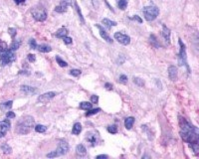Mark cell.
Segmentation results:
<instances>
[{"label": "cell", "mask_w": 199, "mask_h": 159, "mask_svg": "<svg viewBox=\"0 0 199 159\" xmlns=\"http://www.w3.org/2000/svg\"><path fill=\"white\" fill-rule=\"evenodd\" d=\"M25 1L26 0H14V2L17 4V5H19V4H21V3H24Z\"/></svg>", "instance_id": "681fc988"}, {"label": "cell", "mask_w": 199, "mask_h": 159, "mask_svg": "<svg viewBox=\"0 0 199 159\" xmlns=\"http://www.w3.org/2000/svg\"><path fill=\"white\" fill-rule=\"evenodd\" d=\"M31 14H32L33 18H34L36 21H39V22L45 21L47 18V12H46L45 8L39 7V6H36V7L32 8Z\"/></svg>", "instance_id": "52a82bcc"}, {"label": "cell", "mask_w": 199, "mask_h": 159, "mask_svg": "<svg viewBox=\"0 0 199 159\" xmlns=\"http://www.w3.org/2000/svg\"><path fill=\"white\" fill-rule=\"evenodd\" d=\"M168 78H169V80L172 81V82L177 80V68H176L175 66H169Z\"/></svg>", "instance_id": "5bb4252c"}, {"label": "cell", "mask_w": 199, "mask_h": 159, "mask_svg": "<svg viewBox=\"0 0 199 159\" xmlns=\"http://www.w3.org/2000/svg\"><path fill=\"white\" fill-rule=\"evenodd\" d=\"M102 23L104 24V25L106 26L108 29H111V27L117 26V25H118L117 22H115V21H111V20H109V19H107V18H104V19L102 20Z\"/></svg>", "instance_id": "44dd1931"}, {"label": "cell", "mask_w": 199, "mask_h": 159, "mask_svg": "<svg viewBox=\"0 0 199 159\" xmlns=\"http://www.w3.org/2000/svg\"><path fill=\"white\" fill-rule=\"evenodd\" d=\"M115 39L117 40L118 43L124 45V46H127V45H129V43H131V37L126 34H122L120 32L115 33Z\"/></svg>", "instance_id": "ba28073f"}, {"label": "cell", "mask_w": 199, "mask_h": 159, "mask_svg": "<svg viewBox=\"0 0 199 159\" xmlns=\"http://www.w3.org/2000/svg\"><path fill=\"white\" fill-rule=\"evenodd\" d=\"M170 34H171L170 29L167 28V27L165 26L164 24H163V25H162V32H161V35H162V37L164 38L165 41H166L167 43H169V40H170Z\"/></svg>", "instance_id": "9a60e30c"}, {"label": "cell", "mask_w": 199, "mask_h": 159, "mask_svg": "<svg viewBox=\"0 0 199 159\" xmlns=\"http://www.w3.org/2000/svg\"><path fill=\"white\" fill-rule=\"evenodd\" d=\"M12 104H13L12 100H8V102H2V104H0V111H9L11 107H12Z\"/></svg>", "instance_id": "ac0fdd59"}, {"label": "cell", "mask_w": 199, "mask_h": 159, "mask_svg": "<svg viewBox=\"0 0 199 159\" xmlns=\"http://www.w3.org/2000/svg\"><path fill=\"white\" fill-rule=\"evenodd\" d=\"M81 74H82V72L80 70H78V69H73V70L70 71V75L73 76V77H79Z\"/></svg>", "instance_id": "e575fe53"}, {"label": "cell", "mask_w": 199, "mask_h": 159, "mask_svg": "<svg viewBox=\"0 0 199 159\" xmlns=\"http://www.w3.org/2000/svg\"><path fill=\"white\" fill-rule=\"evenodd\" d=\"M105 88L107 89H109V91H111V89H113V85L109 84V83H106V84H105Z\"/></svg>", "instance_id": "bcb514c9"}, {"label": "cell", "mask_w": 199, "mask_h": 159, "mask_svg": "<svg viewBox=\"0 0 199 159\" xmlns=\"http://www.w3.org/2000/svg\"><path fill=\"white\" fill-rule=\"evenodd\" d=\"M108 157H109V156L106 155V154H102V155H98L96 158H97V159H101V158H108Z\"/></svg>", "instance_id": "7dc6e473"}, {"label": "cell", "mask_w": 199, "mask_h": 159, "mask_svg": "<svg viewBox=\"0 0 199 159\" xmlns=\"http://www.w3.org/2000/svg\"><path fill=\"white\" fill-rule=\"evenodd\" d=\"M189 146L191 147L192 149H193L194 153L197 154L198 151H199V145H198V142H194V143H190Z\"/></svg>", "instance_id": "d6a6232c"}, {"label": "cell", "mask_w": 199, "mask_h": 159, "mask_svg": "<svg viewBox=\"0 0 199 159\" xmlns=\"http://www.w3.org/2000/svg\"><path fill=\"white\" fill-rule=\"evenodd\" d=\"M118 82L122 83V84H124V85H126L127 83V77L126 75H120V78H118Z\"/></svg>", "instance_id": "74e56055"}, {"label": "cell", "mask_w": 199, "mask_h": 159, "mask_svg": "<svg viewBox=\"0 0 199 159\" xmlns=\"http://www.w3.org/2000/svg\"><path fill=\"white\" fill-rule=\"evenodd\" d=\"M96 27H97V28L99 29L100 35H101V37H102L103 39L106 40V41L108 42V43H113V40H111V38L109 37V35L106 32V31L104 30V28H103L102 26L99 25V24H97V25H96Z\"/></svg>", "instance_id": "4fadbf2b"}, {"label": "cell", "mask_w": 199, "mask_h": 159, "mask_svg": "<svg viewBox=\"0 0 199 159\" xmlns=\"http://www.w3.org/2000/svg\"><path fill=\"white\" fill-rule=\"evenodd\" d=\"M10 126L11 124L8 119H4L2 121H0V138L6 135L7 131L10 129Z\"/></svg>", "instance_id": "30bf717a"}, {"label": "cell", "mask_w": 199, "mask_h": 159, "mask_svg": "<svg viewBox=\"0 0 199 159\" xmlns=\"http://www.w3.org/2000/svg\"><path fill=\"white\" fill-rule=\"evenodd\" d=\"M118 6L120 10H124L127 6V0H118Z\"/></svg>", "instance_id": "83f0119b"}, {"label": "cell", "mask_w": 199, "mask_h": 159, "mask_svg": "<svg viewBox=\"0 0 199 159\" xmlns=\"http://www.w3.org/2000/svg\"><path fill=\"white\" fill-rule=\"evenodd\" d=\"M92 102H80V109H85V111H89V109H92Z\"/></svg>", "instance_id": "d4e9b609"}, {"label": "cell", "mask_w": 199, "mask_h": 159, "mask_svg": "<svg viewBox=\"0 0 199 159\" xmlns=\"http://www.w3.org/2000/svg\"><path fill=\"white\" fill-rule=\"evenodd\" d=\"M68 33H69V31L66 27H61V28L55 33V36L57 38H64L65 36L68 35Z\"/></svg>", "instance_id": "e0dca14e"}, {"label": "cell", "mask_w": 199, "mask_h": 159, "mask_svg": "<svg viewBox=\"0 0 199 159\" xmlns=\"http://www.w3.org/2000/svg\"><path fill=\"white\" fill-rule=\"evenodd\" d=\"M82 131V125L80 122H76L75 124H74L73 126V129H72V133L75 134V135H78V134H80Z\"/></svg>", "instance_id": "603a6c76"}, {"label": "cell", "mask_w": 199, "mask_h": 159, "mask_svg": "<svg viewBox=\"0 0 199 159\" xmlns=\"http://www.w3.org/2000/svg\"><path fill=\"white\" fill-rule=\"evenodd\" d=\"M57 93L55 91H48V93H45L43 95L39 96L37 98V102H42V104H46V102H50L52 98H54L56 97Z\"/></svg>", "instance_id": "9c48e42d"}, {"label": "cell", "mask_w": 199, "mask_h": 159, "mask_svg": "<svg viewBox=\"0 0 199 159\" xmlns=\"http://www.w3.org/2000/svg\"><path fill=\"white\" fill-rule=\"evenodd\" d=\"M62 39H63L64 43L67 44V45L72 44V42H73V39H72V38H71V37H68V36H65V37L62 38Z\"/></svg>", "instance_id": "ab89813d"}, {"label": "cell", "mask_w": 199, "mask_h": 159, "mask_svg": "<svg viewBox=\"0 0 199 159\" xmlns=\"http://www.w3.org/2000/svg\"><path fill=\"white\" fill-rule=\"evenodd\" d=\"M16 115H15L13 111H8V113H6V117L7 118H14Z\"/></svg>", "instance_id": "ee69618b"}, {"label": "cell", "mask_w": 199, "mask_h": 159, "mask_svg": "<svg viewBox=\"0 0 199 159\" xmlns=\"http://www.w3.org/2000/svg\"><path fill=\"white\" fill-rule=\"evenodd\" d=\"M8 49V45L7 43H5L4 41L0 40V52H3V51H6Z\"/></svg>", "instance_id": "d590c367"}, {"label": "cell", "mask_w": 199, "mask_h": 159, "mask_svg": "<svg viewBox=\"0 0 199 159\" xmlns=\"http://www.w3.org/2000/svg\"><path fill=\"white\" fill-rule=\"evenodd\" d=\"M86 139L88 140L89 143H91V146H95L98 142V138H99V135L96 131H90L86 134Z\"/></svg>", "instance_id": "8fae6325"}, {"label": "cell", "mask_w": 199, "mask_h": 159, "mask_svg": "<svg viewBox=\"0 0 199 159\" xmlns=\"http://www.w3.org/2000/svg\"><path fill=\"white\" fill-rule=\"evenodd\" d=\"M180 136L185 142L194 143L199 140V130L196 126L192 125L184 117H179Z\"/></svg>", "instance_id": "6da1fadb"}, {"label": "cell", "mask_w": 199, "mask_h": 159, "mask_svg": "<svg viewBox=\"0 0 199 159\" xmlns=\"http://www.w3.org/2000/svg\"><path fill=\"white\" fill-rule=\"evenodd\" d=\"M16 60V56L13 51L7 49L6 51L0 52V66L4 67L6 65H9L10 63L14 62Z\"/></svg>", "instance_id": "277c9868"}, {"label": "cell", "mask_w": 199, "mask_h": 159, "mask_svg": "<svg viewBox=\"0 0 199 159\" xmlns=\"http://www.w3.org/2000/svg\"><path fill=\"white\" fill-rule=\"evenodd\" d=\"M108 131H109V133H113V134L117 133V132H118V127H117V125H116V124L109 125V126L108 127Z\"/></svg>", "instance_id": "836d02e7"}, {"label": "cell", "mask_w": 199, "mask_h": 159, "mask_svg": "<svg viewBox=\"0 0 199 159\" xmlns=\"http://www.w3.org/2000/svg\"><path fill=\"white\" fill-rule=\"evenodd\" d=\"M56 61H57L58 65H59L60 67H62V68H65V67L68 66V64H67V62H65L64 60H62L61 58L59 57V56H56Z\"/></svg>", "instance_id": "f546056e"}, {"label": "cell", "mask_w": 199, "mask_h": 159, "mask_svg": "<svg viewBox=\"0 0 199 159\" xmlns=\"http://www.w3.org/2000/svg\"><path fill=\"white\" fill-rule=\"evenodd\" d=\"M34 128H35V131H36V132H39V133H43L47 130V127L43 124H38L34 127Z\"/></svg>", "instance_id": "4316f807"}, {"label": "cell", "mask_w": 199, "mask_h": 159, "mask_svg": "<svg viewBox=\"0 0 199 159\" xmlns=\"http://www.w3.org/2000/svg\"><path fill=\"white\" fill-rule=\"evenodd\" d=\"M76 152H77L78 155L85 156L87 154V149L83 144H79V145H77V147H76Z\"/></svg>", "instance_id": "ffe728a7"}, {"label": "cell", "mask_w": 199, "mask_h": 159, "mask_svg": "<svg viewBox=\"0 0 199 159\" xmlns=\"http://www.w3.org/2000/svg\"><path fill=\"white\" fill-rule=\"evenodd\" d=\"M66 1H71V0H66Z\"/></svg>", "instance_id": "f907efd6"}, {"label": "cell", "mask_w": 199, "mask_h": 159, "mask_svg": "<svg viewBox=\"0 0 199 159\" xmlns=\"http://www.w3.org/2000/svg\"><path fill=\"white\" fill-rule=\"evenodd\" d=\"M69 151V144L67 141L65 140H60L59 144H58V148L56 150L50 152V153L47 154V157L49 158H53V157H59V156H62L64 154H66L67 152Z\"/></svg>", "instance_id": "3957f363"}, {"label": "cell", "mask_w": 199, "mask_h": 159, "mask_svg": "<svg viewBox=\"0 0 199 159\" xmlns=\"http://www.w3.org/2000/svg\"><path fill=\"white\" fill-rule=\"evenodd\" d=\"M131 20H135V21H137L138 23H142V19L140 18V16H137V15H135L133 17H131Z\"/></svg>", "instance_id": "f6af8a7d"}, {"label": "cell", "mask_w": 199, "mask_h": 159, "mask_svg": "<svg viewBox=\"0 0 199 159\" xmlns=\"http://www.w3.org/2000/svg\"><path fill=\"white\" fill-rule=\"evenodd\" d=\"M150 42H151V44L153 45L154 47H156V48H158V47H159V45L158 44H156V38H155V36L154 35H150Z\"/></svg>", "instance_id": "60d3db41"}, {"label": "cell", "mask_w": 199, "mask_h": 159, "mask_svg": "<svg viewBox=\"0 0 199 159\" xmlns=\"http://www.w3.org/2000/svg\"><path fill=\"white\" fill-rule=\"evenodd\" d=\"M21 91H23L24 93H26V95H33V93H36L37 89L35 88H33V87H30V86H22Z\"/></svg>", "instance_id": "2e32d148"}, {"label": "cell", "mask_w": 199, "mask_h": 159, "mask_svg": "<svg viewBox=\"0 0 199 159\" xmlns=\"http://www.w3.org/2000/svg\"><path fill=\"white\" fill-rule=\"evenodd\" d=\"M71 1H66V0H62L61 3H60V5L56 6L55 7V11L58 13H64L67 11V7H68L69 5H71Z\"/></svg>", "instance_id": "7c38bea8"}, {"label": "cell", "mask_w": 199, "mask_h": 159, "mask_svg": "<svg viewBox=\"0 0 199 159\" xmlns=\"http://www.w3.org/2000/svg\"><path fill=\"white\" fill-rule=\"evenodd\" d=\"M133 124H135V117L133 116H129V117H127L126 120H124V126H126L127 129H131Z\"/></svg>", "instance_id": "d6986e66"}, {"label": "cell", "mask_w": 199, "mask_h": 159, "mask_svg": "<svg viewBox=\"0 0 199 159\" xmlns=\"http://www.w3.org/2000/svg\"><path fill=\"white\" fill-rule=\"evenodd\" d=\"M34 117L31 115H25L21 117L16 124L15 131L18 134H28L31 131L32 127H34Z\"/></svg>", "instance_id": "7a4b0ae2"}, {"label": "cell", "mask_w": 199, "mask_h": 159, "mask_svg": "<svg viewBox=\"0 0 199 159\" xmlns=\"http://www.w3.org/2000/svg\"><path fill=\"white\" fill-rule=\"evenodd\" d=\"M29 46L31 49H37V43L35 39H30L29 40Z\"/></svg>", "instance_id": "f35d334b"}, {"label": "cell", "mask_w": 199, "mask_h": 159, "mask_svg": "<svg viewBox=\"0 0 199 159\" xmlns=\"http://www.w3.org/2000/svg\"><path fill=\"white\" fill-rule=\"evenodd\" d=\"M133 83H135V85H137L138 87H144V81L142 79H140V78H137V77L133 78Z\"/></svg>", "instance_id": "4dcf8cb0"}, {"label": "cell", "mask_w": 199, "mask_h": 159, "mask_svg": "<svg viewBox=\"0 0 199 159\" xmlns=\"http://www.w3.org/2000/svg\"><path fill=\"white\" fill-rule=\"evenodd\" d=\"M37 50L41 53H49L52 51V48L48 45H40V46H37Z\"/></svg>", "instance_id": "7402d4cb"}, {"label": "cell", "mask_w": 199, "mask_h": 159, "mask_svg": "<svg viewBox=\"0 0 199 159\" xmlns=\"http://www.w3.org/2000/svg\"><path fill=\"white\" fill-rule=\"evenodd\" d=\"M20 45H21V41H20V40H16V41L14 40V41L11 43L9 49L11 51H13V52H14V51L18 50V49L20 48Z\"/></svg>", "instance_id": "cb8c5ba5"}, {"label": "cell", "mask_w": 199, "mask_h": 159, "mask_svg": "<svg viewBox=\"0 0 199 159\" xmlns=\"http://www.w3.org/2000/svg\"><path fill=\"white\" fill-rule=\"evenodd\" d=\"M178 43L180 46V51L178 53L177 59H178V65L179 66H185L187 68V70L189 72V67L187 64V58H186V49H185V45L182 43L181 39H178Z\"/></svg>", "instance_id": "8992f818"}, {"label": "cell", "mask_w": 199, "mask_h": 159, "mask_svg": "<svg viewBox=\"0 0 199 159\" xmlns=\"http://www.w3.org/2000/svg\"><path fill=\"white\" fill-rule=\"evenodd\" d=\"M98 102H99V97L96 95L92 96L91 97V102L92 104H98Z\"/></svg>", "instance_id": "7bdbcfd3"}, {"label": "cell", "mask_w": 199, "mask_h": 159, "mask_svg": "<svg viewBox=\"0 0 199 159\" xmlns=\"http://www.w3.org/2000/svg\"><path fill=\"white\" fill-rule=\"evenodd\" d=\"M19 75H26V76H29V75H30V73H27V71H20V72H19Z\"/></svg>", "instance_id": "c3c4849f"}, {"label": "cell", "mask_w": 199, "mask_h": 159, "mask_svg": "<svg viewBox=\"0 0 199 159\" xmlns=\"http://www.w3.org/2000/svg\"><path fill=\"white\" fill-rule=\"evenodd\" d=\"M75 6H76V9H77V12H78V14H79L80 20H81V22H82L83 24H85V20H84V17H83V15H82L81 9H80L79 5H78V3H77V2H76V1H75Z\"/></svg>", "instance_id": "1f68e13d"}, {"label": "cell", "mask_w": 199, "mask_h": 159, "mask_svg": "<svg viewBox=\"0 0 199 159\" xmlns=\"http://www.w3.org/2000/svg\"><path fill=\"white\" fill-rule=\"evenodd\" d=\"M142 12H144L145 20L150 22L157 18L158 14H159V8L156 7V6H154V5L145 6L144 8V10H142Z\"/></svg>", "instance_id": "5b68a950"}, {"label": "cell", "mask_w": 199, "mask_h": 159, "mask_svg": "<svg viewBox=\"0 0 199 159\" xmlns=\"http://www.w3.org/2000/svg\"><path fill=\"white\" fill-rule=\"evenodd\" d=\"M27 59H28V61L31 62V63H34L35 61H36V57H35L34 54H28Z\"/></svg>", "instance_id": "b9f144b4"}, {"label": "cell", "mask_w": 199, "mask_h": 159, "mask_svg": "<svg viewBox=\"0 0 199 159\" xmlns=\"http://www.w3.org/2000/svg\"><path fill=\"white\" fill-rule=\"evenodd\" d=\"M1 149L5 154H11V153H12V148H11L7 143H3V144L1 145Z\"/></svg>", "instance_id": "484cf974"}, {"label": "cell", "mask_w": 199, "mask_h": 159, "mask_svg": "<svg viewBox=\"0 0 199 159\" xmlns=\"http://www.w3.org/2000/svg\"><path fill=\"white\" fill-rule=\"evenodd\" d=\"M101 111V109L100 107H98V109H89L88 111L86 113V116H91V115H96V113H100Z\"/></svg>", "instance_id": "f1b7e54d"}, {"label": "cell", "mask_w": 199, "mask_h": 159, "mask_svg": "<svg viewBox=\"0 0 199 159\" xmlns=\"http://www.w3.org/2000/svg\"><path fill=\"white\" fill-rule=\"evenodd\" d=\"M8 33H9V35L11 36V38L14 39L15 36H16V33H17L16 28H8Z\"/></svg>", "instance_id": "8d00e7d4"}]
</instances>
